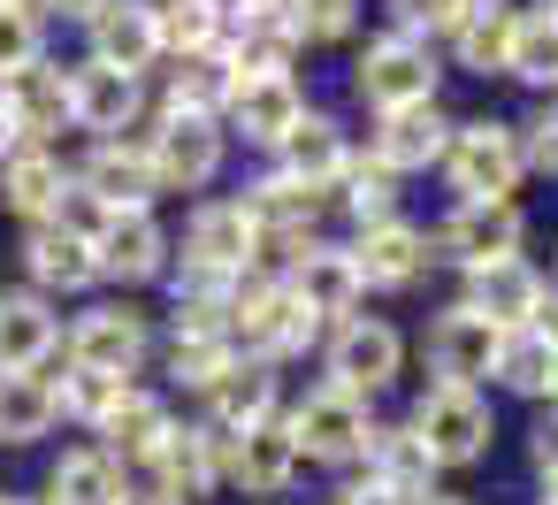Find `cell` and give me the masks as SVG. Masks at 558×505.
<instances>
[{
    "mask_svg": "<svg viewBox=\"0 0 558 505\" xmlns=\"http://www.w3.org/2000/svg\"><path fill=\"white\" fill-rule=\"evenodd\" d=\"M352 93H360L375 116L428 108V100H436V47H428V39H405V32L367 39L360 62H352Z\"/></svg>",
    "mask_w": 558,
    "mask_h": 505,
    "instance_id": "7a4b0ae2",
    "label": "cell"
},
{
    "mask_svg": "<svg viewBox=\"0 0 558 505\" xmlns=\"http://www.w3.org/2000/svg\"><path fill=\"white\" fill-rule=\"evenodd\" d=\"M39 505H131V474L100 452V444H77L47 467V497Z\"/></svg>",
    "mask_w": 558,
    "mask_h": 505,
    "instance_id": "1f68e13d",
    "label": "cell"
},
{
    "mask_svg": "<svg viewBox=\"0 0 558 505\" xmlns=\"http://www.w3.org/2000/svg\"><path fill=\"white\" fill-rule=\"evenodd\" d=\"M108 215H131V207H154V161H146V139H93V154L70 169Z\"/></svg>",
    "mask_w": 558,
    "mask_h": 505,
    "instance_id": "ffe728a7",
    "label": "cell"
},
{
    "mask_svg": "<svg viewBox=\"0 0 558 505\" xmlns=\"http://www.w3.org/2000/svg\"><path fill=\"white\" fill-rule=\"evenodd\" d=\"M405 429L428 444V459H436V467H474V459L489 452V436H497V413H489V398H482V390L428 383V390L413 398V421H405Z\"/></svg>",
    "mask_w": 558,
    "mask_h": 505,
    "instance_id": "277c9868",
    "label": "cell"
},
{
    "mask_svg": "<svg viewBox=\"0 0 558 505\" xmlns=\"http://www.w3.org/2000/svg\"><path fill=\"white\" fill-rule=\"evenodd\" d=\"M535 9H543V16H558V0H535Z\"/></svg>",
    "mask_w": 558,
    "mask_h": 505,
    "instance_id": "6f0895ef",
    "label": "cell"
},
{
    "mask_svg": "<svg viewBox=\"0 0 558 505\" xmlns=\"http://www.w3.org/2000/svg\"><path fill=\"white\" fill-rule=\"evenodd\" d=\"M0 505H9V497H0Z\"/></svg>",
    "mask_w": 558,
    "mask_h": 505,
    "instance_id": "be15d7a7",
    "label": "cell"
},
{
    "mask_svg": "<svg viewBox=\"0 0 558 505\" xmlns=\"http://www.w3.org/2000/svg\"><path fill=\"white\" fill-rule=\"evenodd\" d=\"M291 62H299V32H291L283 16H238V24L222 32V70H230V85H245V77H291Z\"/></svg>",
    "mask_w": 558,
    "mask_h": 505,
    "instance_id": "f1b7e54d",
    "label": "cell"
},
{
    "mask_svg": "<svg viewBox=\"0 0 558 505\" xmlns=\"http://www.w3.org/2000/svg\"><path fill=\"white\" fill-rule=\"evenodd\" d=\"M222 154H230L222 116H161V131L146 139L154 192H207L222 177Z\"/></svg>",
    "mask_w": 558,
    "mask_h": 505,
    "instance_id": "8992f818",
    "label": "cell"
},
{
    "mask_svg": "<svg viewBox=\"0 0 558 505\" xmlns=\"http://www.w3.org/2000/svg\"><path fill=\"white\" fill-rule=\"evenodd\" d=\"M93 55L85 62H108L123 77H146L161 62V16H154V0H100V16L85 24Z\"/></svg>",
    "mask_w": 558,
    "mask_h": 505,
    "instance_id": "d6986e66",
    "label": "cell"
},
{
    "mask_svg": "<svg viewBox=\"0 0 558 505\" xmlns=\"http://www.w3.org/2000/svg\"><path fill=\"white\" fill-rule=\"evenodd\" d=\"M314 314L291 299V284L283 276H268V268H245L238 276V291H230V345H238V360H291V352H306L314 345Z\"/></svg>",
    "mask_w": 558,
    "mask_h": 505,
    "instance_id": "6da1fadb",
    "label": "cell"
},
{
    "mask_svg": "<svg viewBox=\"0 0 558 505\" xmlns=\"http://www.w3.org/2000/svg\"><path fill=\"white\" fill-rule=\"evenodd\" d=\"M24 276H32L39 299H54V291H93V284H100L93 238H70V230H54V223H32V230H24Z\"/></svg>",
    "mask_w": 558,
    "mask_h": 505,
    "instance_id": "4316f807",
    "label": "cell"
},
{
    "mask_svg": "<svg viewBox=\"0 0 558 505\" xmlns=\"http://www.w3.org/2000/svg\"><path fill=\"white\" fill-rule=\"evenodd\" d=\"M9 505H39V497H9Z\"/></svg>",
    "mask_w": 558,
    "mask_h": 505,
    "instance_id": "94428289",
    "label": "cell"
},
{
    "mask_svg": "<svg viewBox=\"0 0 558 505\" xmlns=\"http://www.w3.org/2000/svg\"><path fill=\"white\" fill-rule=\"evenodd\" d=\"M253 505H276V497H253Z\"/></svg>",
    "mask_w": 558,
    "mask_h": 505,
    "instance_id": "6125c7cd",
    "label": "cell"
},
{
    "mask_svg": "<svg viewBox=\"0 0 558 505\" xmlns=\"http://www.w3.org/2000/svg\"><path fill=\"white\" fill-rule=\"evenodd\" d=\"M466 9H497V0H466Z\"/></svg>",
    "mask_w": 558,
    "mask_h": 505,
    "instance_id": "91938a15",
    "label": "cell"
},
{
    "mask_svg": "<svg viewBox=\"0 0 558 505\" xmlns=\"http://www.w3.org/2000/svg\"><path fill=\"white\" fill-rule=\"evenodd\" d=\"M527 329H535V337L558 352V291H543V306H535V322H527Z\"/></svg>",
    "mask_w": 558,
    "mask_h": 505,
    "instance_id": "681fc988",
    "label": "cell"
},
{
    "mask_svg": "<svg viewBox=\"0 0 558 505\" xmlns=\"http://www.w3.org/2000/svg\"><path fill=\"white\" fill-rule=\"evenodd\" d=\"M230 360H238V345H230V329H199V337H169V383L177 390H215L222 375H230Z\"/></svg>",
    "mask_w": 558,
    "mask_h": 505,
    "instance_id": "ab89813d",
    "label": "cell"
},
{
    "mask_svg": "<svg viewBox=\"0 0 558 505\" xmlns=\"http://www.w3.org/2000/svg\"><path fill=\"white\" fill-rule=\"evenodd\" d=\"M505 77H512V85H535V93H558V16L520 9V24H512V55H505Z\"/></svg>",
    "mask_w": 558,
    "mask_h": 505,
    "instance_id": "d590c367",
    "label": "cell"
},
{
    "mask_svg": "<svg viewBox=\"0 0 558 505\" xmlns=\"http://www.w3.org/2000/svg\"><path fill=\"white\" fill-rule=\"evenodd\" d=\"M535 505H558V474H535Z\"/></svg>",
    "mask_w": 558,
    "mask_h": 505,
    "instance_id": "db71d44e",
    "label": "cell"
},
{
    "mask_svg": "<svg viewBox=\"0 0 558 505\" xmlns=\"http://www.w3.org/2000/svg\"><path fill=\"white\" fill-rule=\"evenodd\" d=\"M0 9H32V0H0Z\"/></svg>",
    "mask_w": 558,
    "mask_h": 505,
    "instance_id": "680465c9",
    "label": "cell"
},
{
    "mask_svg": "<svg viewBox=\"0 0 558 505\" xmlns=\"http://www.w3.org/2000/svg\"><path fill=\"white\" fill-rule=\"evenodd\" d=\"M344 253H352V268H360L367 291H405V284H421V276L436 268V238H428L421 223H405V215L360 230Z\"/></svg>",
    "mask_w": 558,
    "mask_h": 505,
    "instance_id": "7c38bea8",
    "label": "cell"
},
{
    "mask_svg": "<svg viewBox=\"0 0 558 505\" xmlns=\"http://www.w3.org/2000/svg\"><path fill=\"white\" fill-rule=\"evenodd\" d=\"M276 398H283V383H276L268 360H230V375L207 390V421L230 429V436H245V429H260V421H283Z\"/></svg>",
    "mask_w": 558,
    "mask_h": 505,
    "instance_id": "f546056e",
    "label": "cell"
},
{
    "mask_svg": "<svg viewBox=\"0 0 558 505\" xmlns=\"http://www.w3.org/2000/svg\"><path fill=\"white\" fill-rule=\"evenodd\" d=\"M421 505H459V497H436V490H428V497H421Z\"/></svg>",
    "mask_w": 558,
    "mask_h": 505,
    "instance_id": "9f6ffc18",
    "label": "cell"
},
{
    "mask_svg": "<svg viewBox=\"0 0 558 505\" xmlns=\"http://www.w3.org/2000/svg\"><path fill=\"white\" fill-rule=\"evenodd\" d=\"M337 192H344V207H352V223L360 230H375V223H390L398 215V177L390 169H375V161H344V177H337Z\"/></svg>",
    "mask_w": 558,
    "mask_h": 505,
    "instance_id": "b9f144b4",
    "label": "cell"
},
{
    "mask_svg": "<svg viewBox=\"0 0 558 505\" xmlns=\"http://www.w3.org/2000/svg\"><path fill=\"white\" fill-rule=\"evenodd\" d=\"M543 276L512 253V261H489V268H466V291H459V306L466 314H482L489 329H527L535 322V306H543Z\"/></svg>",
    "mask_w": 558,
    "mask_h": 505,
    "instance_id": "603a6c76",
    "label": "cell"
},
{
    "mask_svg": "<svg viewBox=\"0 0 558 505\" xmlns=\"http://www.w3.org/2000/svg\"><path fill=\"white\" fill-rule=\"evenodd\" d=\"M512 131H520V161L558 177V100H550V108H535V116H527V123H512Z\"/></svg>",
    "mask_w": 558,
    "mask_h": 505,
    "instance_id": "bcb514c9",
    "label": "cell"
},
{
    "mask_svg": "<svg viewBox=\"0 0 558 505\" xmlns=\"http://www.w3.org/2000/svg\"><path fill=\"white\" fill-rule=\"evenodd\" d=\"M32 9H54V16H70V24H93L100 0H32Z\"/></svg>",
    "mask_w": 558,
    "mask_h": 505,
    "instance_id": "f907efd6",
    "label": "cell"
},
{
    "mask_svg": "<svg viewBox=\"0 0 558 505\" xmlns=\"http://www.w3.org/2000/svg\"><path fill=\"white\" fill-rule=\"evenodd\" d=\"M123 390H131V375H100V368H70V360H62V375H54V406H62L77 429H100V421L123 406Z\"/></svg>",
    "mask_w": 558,
    "mask_h": 505,
    "instance_id": "60d3db41",
    "label": "cell"
},
{
    "mask_svg": "<svg viewBox=\"0 0 558 505\" xmlns=\"http://www.w3.org/2000/svg\"><path fill=\"white\" fill-rule=\"evenodd\" d=\"M154 352V322L131 306V299H108V306H85L62 337V360L70 368H100V375H138Z\"/></svg>",
    "mask_w": 558,
    "mask_h": 505,
    "instance_id": "52a82bcc",
    "label": "cell"
},
{
    "mask_svg": "<svg viewBox=\"0 0 558 505\" xmlns=\"http://www.w3.org/2000/svg\"><path fill=\"white\" fill-rule=\"evenodd\" d=\"M329 505H398V497H383V490H375V482H344V490H337V497H329Z\"/></svg>",
    "mask_w": 558,
    "mask_h": 505,
    "instance_id": "816d5d0a",
    "label": "cell"
},
{
    "mask_svg": "<svg viewBox=\"0 0 558 505\" xmlns=\"http://www.w3.org/2000/svg\"><path fill=\"white\" fill-rule=\"evenodd\" d=\"M283 429H291L299 459L352 467V459L367 452V436H375V413H367V398H352V390H337V383H314V390L283 413Z\"/></svg>",
    "mask_w": 558,
    "mask_h": 505,
    "instance_id": "5b68a950",
    "label": "cell"
},
{
    "mask_svg": "<svg viewBox=\"0 0 558 505\" xmlns=\"http://www.w3.org/2000/svg\"><path fill=\"white\" fill-rule=\"evenodd\" d=\"M24 146V131H16V116H9V93H0V161H9Z\"/></svg>",
    "mask_w": 558,
    "mask_h": 505,
    "instance_id": "f5cc1de1",
    "label": "cell"
},
{
    "mask_svg": "<svg viewBox=\"0 0 558 505\" xmlns=\"http://www.w3.org/2000/svg\"><path fill=\"white\" fill-rule=\"evenodd\" d=\"M47 223H54V230H70V238H100V223H108V207H100V200H93V192H85V184L70 177V192L54 200V215H47Z\"/></svg>",
    "mask_w": 558,
    "mask_h": 505,
    "instance_id": "7dc6e473",
    "label": "cell"
},
{
    "mask_svg": "<svg viewBox=\"0 0 558 505\" xmlns=\"http://www.w3.org/2000/svg\"><path fill=\"white\" fill-rule=\"evenodd\" d=\"M184 268H207V276H245V268H260V230H253V215L238 207V200H199L192 215H184Z\"/></svg>",
    "mask_w": 558,
    "mask_h": 505,
    "instance_id": "8fae6325",
    "label": "cell"
},
{
    "mask_svg": "<svg viewBox=\"0 0 558 505\" xmlns=\"http://www.w3.org/2000/svg\"><path fill=\"white\" fill-rule=\"evenodd\" d=\"M47 62V16L39 9H0V85Z\"/></svg>",
    "mask_w": 558,
    "mask_h": 505,
    "instance_id": "ee69618b",
    "label": "cell"
},
{
    "mask_svg": "<svg viewBox=\"0 0 558 505\" xmlns=\"http://www.w3.org/2000/svg\"><path fill=\"white\" fill-rule=\"evenodd\" d=\"M62 192H70V161L54 146H16L9 161H0V207H9L16 223H47Z\"/></svg>",
    "mask_w": 558,
    "mask_h": 505,
    "instance_id": "83f0119b",
    "label": "cell"
},
{
    "mask_svg": "<svg viewBox=\"0 0 558 505\" xmlns=\"http://www.w3.org/2000/svg\"><path fill=\"white\" fill-rule=\"evenodd\" d=\"M154 16H161V55L184 62V55H222V16H215V0H154Z\"/></svg>",
    "mask_w": 558,
    "mask_h": 505,
    "instance_id": "8d00e7d4",
    "label": "cell"
},
{
    "mask_svg": "<svg viewBox=\"0 0 558 505\" xmlns=\"http://www.w3.org/2000/svg\"><path fill=\"white\" fill-rule=\"evenodd\" d=\"M527 459H535V474H558V406L535 413V429H527Z\"/></svg>",
    "mask_w": 558,
    "mask_h": 505,
    "instance_id": "c3c4849f",
    "label": "cell"
},
{
    "mask_svg": "<svg viewBox=\"0 0 558 505\" xmlns=\"http://www.w3.org/2000/svg\"><path fill=\"white\" fill-rule=\"evenodd\" d=\"M131 505H177V497H131Z\"/></svg>",
    "mask_w": 558,
    "mask_h": 505,
    "instance_id": "11a10c76",
    "label": "cell"
},
{
    "mask_svg": "<svg viewBox=\"0 0 558 505\" xmlns=\"http://www.w3.org/2000/svg\"><path fill=\"white\" fill-rule=\"evenodd\" d=\"M512 24H520V9H512V0H497V9H466V16L451 24V62H459L466 77H505Z\"/></svg>",
    "mask_w": 558,
    "mask_h": 505,
    "instance_id": "836d02e7",
    "label": "cell"
},
{
    "mask_svg": "<svg viewBox=\"0 0 558 505\" xmlns=\"http://www.w3.org/2000/svg\"><path fill=\"white\" fill-rule=\"evenodd\" d=\"M62 406H54V360L39 375H0V444H39L54 436Z\"/></svg>",
    "mask_w": 558,
    "mask_h": 505,
    "instance_id": "e575fe53",
    "label": "cell"
},
{
    "mask_svg": "<svg viewBox=\"0 0 558 505\" xmlns=\"http://www.w3.org/2000/svg\"><path fill=\"white\" fill-rule=\"evenodd\" d=\"M344 161H352V139H344V123L337 116H322V108H306L291 131H283V146H276V169L283 177H299L306 192H337V177H344Z\"/></svg>",
    "mask_w": 558,
    "mask_h": 505,
    "instance_id": "d4e9b609",
    "label": "cell"
},
{
    "mask_svg": "<svg viewBox=\"0 0 558 505\" xmlns=\"http://www.w3.org/2000/svg\"><path fill=\"white\" fill-rule=\"evenodd\" d=\"M436 169L451 177L459 200H512L520 177H527V161H520V131L497 123V116H482V123H451V146H444Z\"/></svg>",
    "mask_w": 558,
    "mask_h": 505,
    "instance_id": "3957f363",
    "label": "cell"
},
{
    "mask_svg": "<svg viewBox=\"0 0 558 505\" xmlns=\"http://www.w3.org/2000/svg\"><path fill=\"white\" fill-rule=\"evenodd\" d=\"M398 375H405V337H398L383 314L337 322V337H329V383H337V390L375 398V390H390Z\"/></svg>",
    "mask_w": 558,
    "mask_h": 505,
    "instance_id": "9c48e42d",
    "label": "cell"
},
{
    "mask_svg": "<svg viewBox=\"0 0 558 505\" xmlns=\"http://www.w3.org/2000/svg\"><path fill=\"white\" fill-rule=\"evenodd\" d=\"M283 284H291V299L314 314V322H352L360 314V299H367V284H360V268H352V253L344 245H306L291 268H283Z\"/></svg>",
    "mask_w": 558,
    "mask_h": 505,
    "instance_id": "e0dca14e",
    "label": "cell"
},
{
    "mask_svg": "<svg viewBox=\"0 0 558 505\" xmlns=\"http://www.w3.org/2000/svg\"><path fill=\"white\" fill-rule=\"evenodd\" d=\"M360 459H367V482H375L383 497H398V505H421V497L436 490V459H428V444H421L413 429H375Z\"/></svg>",
    "mask_w": 558,
    "mask_h": 505,
    "instance_id": "4dcf8cb0",
    "label": "cell"
},
{
    "mask_svg": "<svg viewBox=\"0 0 558 505\" xmlns=\"http://www.w3.org/2000/svg\"><path fill=\"white\" fill-rule=\"evenodd\" d=\"M93 268L100 284H154L169 268V230L154 223V207H131V215H108L100 238H93Z\"/></svg>",
    "mask_w": 558,
    "mask_h": 505,
    "instance_id": "5bb4252c",
    "label": "cell"
},
{
    "mask_svg": "<svg viewBox=\"0 0 558 505\" xmlns=\"http://www.w3.org/2000/svg\"><path fill=\"white\" fill-rule=\"evenodd\" d=\"M527 238V215L512 200H459L436 230V245L459 261V268H489V261H512Z\"/></svg>",
    "mask_w": 558,
    "mask_h": 505,
    "instance_id": "4fadbf2b",
    "label": "cell"
},
{
    "mask_svg": "<svg viewBox=\"0 0 558 505\" xmlns=\"http://www.w3.org/2000/svg\"><path fill=\"white\" fill-rule=\"evenodd\" d=\"M0 93H9V116L24 131V146H47L70 123V70H54V62H32L24 77H9Z\"/></svg>",
    "mask_w": 558,
    "mask_h": 505,
    "instance_id": "d6a6232c",
    "label": "cell"
},
{
    "mask_svg": "<svg viewBox=\"0 0 558 505\" xmlns=\"http://www.w3.org/2000/svg\"><path fill=\"white\" fill-rule=\"evenodd\" d=\"M283 24L299 32V47H337L360 24V0H283Z\"/></svg>",
    "mask_w": 558,
    "mask_h": 505,
    "instance_id": "7bdbcfd3",
    "label": "cell"
},
{
    "mask_svg": "<svg viewBox=\"0 0 558 505\" xmlns=\"http://www.w3.org/2000/svg\"><path fill=\"white\" fill-rule=\"evenodd\" d=\"M169 429H177L169 398H161V390H138V383H131V390H123V406H116V413H108V421H100L93 436H100V452H108V459H116V467L131 474V467H146V459L161 452V436H169Z\"/></svg>",
    "mask_w": 558,
    "mask_h": 505,
    "instance_id": "484cf974",
    "label": "cell"
},
{
    "mask_svg": "<svg viewBox=\"0 0 558 505\" xmlns=\"http://www.w3.org/2000/svg\"><path fill=\"white\" fill-rule=\"evenodd\" d=\"M299 474H306V459H299V444H291V429H283V421H260V429L230 436L222 482H238L245 497H283Z\"/></svg>",
    "mask_w": 558,
    "mask_h": 505,
    "instance_id": "cb8c5ba5",
    "label": "cell"
},
{
    "mask_svg": "<svg viewBox=\"0 0 558 505\" xmlns=\"http://www.w3.org/2000/svg\"><path fill=\"white\" fill-rule=\"evenodd\" d=\"M497 345H505V329H489V322L466 314V306H444V314L428 322V368H436V383L482 390L489 368H497Z\"/></svg>",
    "mask_w": 558,
    "mask_h": 505,
    "instance_id": "ac0fdd59",
    "label": "cell"
},
{
    "mask_svg": "<svg viewBox=\"0 0 558 505\" xmlns=\"http://www.w3.org/2000/svg\"><path fill=\"white\" fill-rule=\"evenodd\" d=\"M47 360H62V314H54V299H39L32 284L0 291V375H39Z\"/></svg>",
    "mask_w": 558,
    "mask_h": 505,
    "instance_id": "9a60e30c",
    "label": "cell"
},
{
    "mask_svg": "<svg viewBox=\"0 0 558 505\" xmlns=\"http://www.w3.org/2000/svg\"><path fill=\"white\" fill-rule=\"evenodd\" d=\"M489 383H505V390H520V398H550V383H558V352H550L535 329H505Z\"/></svg>",
    "mask_w": 558,
    "mask_h": 505,
    "instance_id": "74e56055",
    "label": "cell"
},
{
    "mask_svg": "<svg viewBox=\"0 0 558 505\" xmlns=\"http://www.w3.org/2000/svg\"><path fill=\"white\" fill-rule=\"evenodd\" d=\"M238 207L253 215L260 253L299 261L306 245H322V238H314V230H322V192H306V184H299V177H283V169H268L260 184H245V192H238Z\"/></svg>",
    "mask_w": 558,
    "mask_h": 505,
    "instance_id": "ba28073f",
    "label": "cell"
},
{
    "mask_svg": "<svg viewBox=\"0 0 558 505\" xmlns=\"http://www.w3.org/2000/svg\"><path fill=\"white\" fill-rule=\"evenodd\" d=\"M222 459H230V429L215 421H192V429H169L161 452L146 459L154 474V497H177V505H199L222 490Z\"/></svg>",
    "mask_w": 558,
    "mask_h": 505,
    "instance_id": "30bf717a",
    "label": "cell"
},
{
    "mask_svg": "<svg viewBox=\"0 0 558 505\" xmlns=\"http://www.w3.org/2000/svg\"><path fill=\"white\" fill-rule=\"evenodd\" d=\"M306 116V93H299V77H245V85H230V100H222V131H238L245 146H283V131Z\"/></svg>",
    "mask_w": 558,
    "mask_h": 505,
    "instance_id": "44dd1931",
    "label": "cell"
},
{
    "mask_svg": "<svg viewBox=\"0 0 558 505\" xmlns=\"http://www.w3.org/2000/svg\"><path fill=\"white\" fill-rule=\"evenodd\" d=\"M138 108H146V77H123V70H108V62H77V70H70V123H77V131H93V139H131Z\"/></svg>",
    "mask_w": 558,
    "mask_h": 505,
    "instance_id": "2e32d148",
    "label": "cell"
},
{
    "mask_svg": "<svg viewBox=\"0 0 558 505\" xmlns=\"http://www.w3.org/2000/svg\"><path fill=\"white\" fill-rule=\"evenodd\" d=\"M451 146V116L428 100V108H398V116H375V139H367V161L390 169V177H413V169H436Z\"/></svg>",
    "mask_w": 558,
    "mask_h": 505,
    "instance_id": "7402d4cb",
    "label": "cell"
},
{
    "mask_svg": "<svg viewBox=\"0 0 558 505\" xmlns=\"http://www.w3.org/2000/svg\"><path fill=\"white\" fill-rule=\"evenodd\" d=\"M459 16H466V0H390V32H405V39H451Z\"/></svg>",
    "mask_w": 558,
    "mask_h": 505,
    "instance_id": "f6af8a7d",
    "label": "cell"
},
{
    "mask_svg": "<svg viewBox=\"0 0 558 505\" xmlns=\"http://www.w3.org/2000/svg\"><path fill=\"white\" fill-rule=\"evenodd\" d=\"M222 100H230V70H222V55H184V62L169 70V100H161V116H222Z\"/></svg>",
    "mask_w": 558,
    "mask_h": 505,
    "instance_id": "f35d334b",
    "label": "cell"
}]
</instances>
